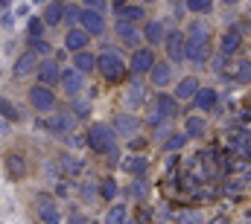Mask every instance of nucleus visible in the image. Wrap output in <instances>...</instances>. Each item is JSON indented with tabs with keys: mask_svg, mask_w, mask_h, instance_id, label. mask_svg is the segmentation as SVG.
<instances>
[{
	"mask_svg": "<svg viewBox=\"0 0 251 224\" xmlns=\"http://www.w3.org/2000/svg\"><path fill=\"white\" fill-rule=\"evenodd\" d=\"M213 58V44H210V29L204 21H190L187 26V64L204 67Z\"/></svg>",
	"mask_w": 251,
	"mask_h": 224,
	"instance_id": "1",
	"label": "nucleus"
},
{
	"mask_svg": "<svg viewBox=\"0 0 251 224\" xmlns=\"http://www.w3.org/2000/svg\"><path fill=\"white\" fill-rule=\"evenodd\" d=\"M126 70H128V61H126L123 53H120V50H114V47H105V50L97 56V73H100L105 82H111V85L123 82Z\"/></svg>",
	"mask_w": 251,
	"mask_h": 224,
	"instance_id": "2",
	"label": "nucleus"
},
{
	"mask_svg": "<svg viewBox=\"0 0 251 224\" xmlns=\"http://www.w3.org/2000/svg\"><path fill=\"white\" fill-rule=\"evenodd\" d=\"M117 131H114V125L111 122H94L91 128H88V149L94 152V155H111L114 149H117Z\"/></svg>",
	"mask_w": 251,
	"mask_h": 224,
	"instance_id": "3",
	"label": "nucleus"
},
{
	"mask_svg": "<svg viewBox=\"0 0 251 224\" xmlns=\"http://www.w3.org/2000/svg\"><path fill=\"white\" fill-rule=\"evenodd\" d=\"M26 102L32 105V111L35 113H53L59 105H56V93H53V88L50 85H32L29 88V93H26Z\"/></svg>",
	"mask_w": 251,
	"mask_h": 224,
	"instance_id": "4",
	"label": "nucleus"
},
{
	"mask_svg": "<svg viewBox=\"0 0 251 224\" xmlns=\"http://www.w3.org/2000/svg\"><path fill=\"white\" fill-rule=\"evenodd\" d=\"M164 53L173 64H187V32H167V41H164Z\"/></svg>",
	"mask_w": 251,
	"mask_h": 224,
	"instance_id": "5",
	"label": "nucleus"
},
{
	"mask_svg": "<svg viewBox=\"0 0 251 224\" xmlns=\"http://www.w3.org/2000/svg\"><path fill=\"white\" fill-rule=\"evenodd\" d=\"M76 119H79V116L73 111H53L50 119H44V128H47L50 134H56V137H67V134L76 131Z\"/></svg>",
	"mask_w": 251,
	"mask_h": 224,
	"instance_id": "6",
	"label": "nucleus"
},
{
	"mask_svg": "<svg viewBox=\"0 0 251 224\" xmlns=\"http://www.w3.org/2000/svg\"><path fill=\"white\" fill-rule=\"evenodd\" d=\"M111 125H114V131L120 134V137H126V140H131V137H137V131L143 128V119L137 116L134 111H120L114 113V119H111Z\"/></svg>",
	"mask_w": 251,
	"mask_h": 224,
	"instance_id": "7",
	"label": "nucleus"
},
{
	"mask_svg": "<svg viewBox=\"0 0 251 224\" xmlns=\"http://www.w3.org/2000/svg\"><path fill=\"white\" fill-rule=\"evenodd\" d=\"M155 50H152V44L149 47H134V53H131V61H128V70H131V76H149L152 73V67H155Z\"/></svg>",
	"mask_w": 251,
	"mask_h": 224,
	"instance_id": "8",
	"label": "nucleus"
},
{
	"mask_svg": "<svg viewBox=\"0 0 251 224\" xmlns=\"http://www.w3.org/2000/svg\"><path fill=\"white\" fill-rule=\"evenodd\" d=\"M59 85H62V93L64 96H70V99H73V96H82L85 88H88V85H85V73L76 70L73 64L62 70V82H59Z\"/></svg>",
	"mask_w": 251,
	"mask_h": 224,
	"instance_id": "9",
	"label": "nucleus"
},
{
	"mask_svg": "<svg viewBox=\"0 0 251 224\" xmlns=\"http://www.w3.org/2000/svg\"><path fill=\"white\" fill-rule=\"evenodd\" d=\"M82 26H85L94 38H102V35L108 32V18H105V12H100V9L82 6Z\"/></svg>",
	"mask_w": 251,
	"mask_h": 224,
	"instance_id": "10",
	"label": "nucleus"
},
{
	"mask_svg": "<svg viewBox=\"0 0 251 224\" xmlns=\"http://www.w3.org/2000/svg\"><path fill=\"white\" fill-rule=\"evenodd\" d=\"M62 70H64V67L59 64V58L47 56L41 64H38L35 76H38V82H41V85H50V88H53V85H59V82H62Z\"/></svg>",
	"mask_w": 251,
	"mask_h": 224,
	"instance_id": "11",
	"label": "nucleus"
},
{
	"mask_svg": "<svg viewBox=\"0 0 251 224\" xmlns=\"http://www.w3.org/2000/svg\"><path fill=\"white\" fill-rule=\"evenodd\" d=\"M143 102H146V85H143V76H134V79L126 85L123 105L128 111H137V108H143Z\"/></svg>",
	"mask_w": 251,
	"mask_h": 224,
	"instance_id": "12",
	"label": "nucleus"
},
{
	"mask_svg": "<svg viewBox=\"0 0 251 224\" xmlns=\"http://www.w3.org/2000/svg\"><path fill=\"white\" fill-rule=\"evenodd\" d=\"M91 32L79 23V26H70L67 32H64V50L67 53H79V50H88V44H91Z\"/></svg>",
	"mask_w": 251,
	"mask_h": 224,
	"instance_id": "13",
	"label": "nucleus"
},
{
	"mask_svg": "<svg viewBox=\"0 0 251 224\" xmlns=\"http://www.w3.org/2000/svg\"><path fill=\"white\" fill-rule=\"evenodd\" d=\"M123 195L128 201H137V204H146L149 201V195H152V183H149V178L143 175V178H131L128 183H126Z\"/></svg>",
	"mask_w": 251,
	"mask_h": 224,
	"instance_id": "14",
	"label": "nucleus"
},
{
	"mask_svg": "<svg viewBox=\"0 0 251 224\" xmlns=\"http://www.w3.org/2000/svg\"><path fill=\"white\" fill-rule=\"evenodd\" d=\"M38 53L35 50H26V53H21V56L15 58V64H12V76L15 79H26V76H32L35 70H38Z\"/></svg>",
	"mask_w": 251,
	"mask_h": 224,
	"instance_id": "15",
	"label": "nucleus"
},
{
	"mask_svg": "<svg viewBox=\"0 0 251 224\" xmlns=\"http://www.w3.org/2000/svg\"><path fill=\"white\" fill-rule=\"evenodd\" d=\"M114 35H117V41L126 44V47H137L140 38H143V32L137 29V23L123 21V18H117V23H114Z\"/></svg>",
	"mask_w": 251,
	"mask_h": 224,
	"instance_id": "16",
	"label": "nucleus"
},
{
	"mask_svg": "<svg viewBox=\"0 0 251 224\" xmlns=\"http://www.w3.org/2000/svg\"><path fill=\"white\" fill-rule=\"evenodd\" d=\"M178 102H181V99H178L176 93L170 96V93H164V90H161V93H158V96L152 99V108H155V111L161 113L164 119H178V113H181Z\"/></svg>",
	"mask_w": 251,
	"mask_h": 224,
	"instance_id": "17",
	"label": "nucleus"
},
{
	"mask_svg": "<svg viewBox=\"0 0 251 224\" xmlns=\"http://www.w3.org/2000/svg\"><path fill=\"white\" fill-rule=\"evenodd\" d=\"M190 102H193V108H196V111L210 113V111H216V108H219V93H216V88L201 85V88H199V93H196Z\"/></svg>",
	"mask_w": 251,
	"mask_h": 224,
	"instance_id": "18",
	"label": "nucleus"
},
{
	"mask_svg": "<svg viewBox=\"0 0 251 224\" xmlns=\"http://www.w3.org/2000/svg\"><path fill=\"white\" fill-rule=\"evenodd\" d=\"M35 213L44 224H59L62 222V210H59V201L50 198V195H41L38 204H35Z\"/></svg>",
	"mask_w": 251,
	"mask_h": 224,
	"instance_id": "19",
	"label": "nucleus"
},
{
	"mask_svg": "<svg viewBox=\"0 0 251 224\" xmlns=\"http://www.w3.org/2000/svg\"><path fill=\"white\" fill-rule=\"evenodd\" d=\"M120 169L128 178H143V175H149V157L146 155H126L120 160Z\"/></svg>",
	"mask_w": 251,
	"mask_h": 224,
	"instance_id": "20",
	"label": "nucleus"
},
{
	"mask_svg": "<svg viewBox=\"0 0 251 224\" xmlns=\"http://www.w3.org/2000/svg\"><path fill=\"white\" fill-rule=\"evenodd\" d=\"M149 85L158 88V90L170 88V85H173V64H170V61H155V67H152V73H149Z\"/></svg>",
	"mask_w": 251,
	"mask_h": 224,
	"instance_id": "21",
	"label": "nucleus"
},
{
	"mask_svg": "<svg viewBox=\"0 0 251 224\" xmlns=\"http://www.w3.org/2000/svg\"><path fill=\"white\" fill-rule=\"evenodd\" d=\"M26 172H29V163H26V157L21 152H9L6 155V175H9V180H24Z\"/></svg>",
	"mask_w": 251,
	"mask_h": 224,
	"instance_id": "22",
	"label": "nucleus"
},
{
	"mask_svg": "<svg viewBox=\"0 0 251 224\" xmlns=\"http://www.w3.org/2000/svg\"><path fill=\"white\" fill-rule=\"evenodd\" d=\"M59 169H62V175L67 180H79V175L85 172V163H82V157H76V155H70V152H64L59 155Z\"/></svg>",
	"mask_w": 251,
	"mask_h": 224,
	"instance_id": "23",
	"label": "nucleus"
},
{
	"mask_svg": "<svg viewBox=\"0 0 251 224\" xmlns=\"http://www.w3.org/2000/svg\"><path fill=\"white\" fill-rule=\"evenodd\" d=\"M143 38H146L152 47H155V44H164V41H167V23L158 21V18L146 21V23H143Z\"/></svg>",
	"mask_w": 251,
	"mask_h": 224,
	"instance_id": "24",
	"label": "nucleus"
},
{
	"mask_svg": "<svg viewBox=\"0 0 251 224\" xmlns=\"http://www.w3.org/2000/svg\"><path fill=\"white\" fill-rule=\"evenodd\" d=\"M199 88H201V82H199V76H181L178 82H176V96L181 99V102H187V99H193L196 93H199Z\"/></svg>",
	"mask_w": 251,
	"mask_h": 224,
	"instance_id": "25",
	"label": "nucleus"
},
{
	"mask_svg": "<svg viewBox=\"0 0 251 224\" xmlns=\"http://www.w3.org/2000/svg\"><path fill=\"white\" fill-rule=\"evenodd\" d=\"M240 47H243V32H240V29H228V32L219 38V53H222V56L231 58Z\"/></svg>",
	"mask_w": 251,
	"mask_h": 224,
	"instance_id": "26",
	"label": "nucleus"
},
{
	"mask_svg": "<svg viewBox=\"0 0 251 224\" xmlns=\"http://www.w3.org/2000/svg\"><path fill=\"white\" fill-rule=\"evenodd\" d=\"M64 12H67V3H62V0H50V3L44 6L41 18L47 21V26H59V23H64Z\"/></svg>",
	"mask_w": 251,
	"mask_h": 224,
	"instance_id": "27",
	"label": "nucleus"
},
{
	"mask_svg": "<svg viewBox=\"0 0 251 224\" xmlns=\"http://www.w3.org/2000/svg\"><path fill=\"white\" fill-rule=\"evenodd\" d=\"M79 201H85V204H97V201H102V195H100V180H82L79 183Z\"/></svg>",
	"mask_w": 251,
	"mask_h": 224,
	"instance_id": "28",
	"label": "nucleus"
},
{
	"mask_svg": "<svg viewBox=\"0 0 251 224\" xmlns=\"http://www.w3.org/2000/svg\"><path fill=\"white\" fill-rule=\"evenodd\" d=\"M184 131H187L190 140H199V137H204V134H207V119H204V116H196V113H190L187 119H184Z\"/></svg>",
	"mask_w": 251,
	"mask_h": 224,
	"instance_id": "29",
	"label": "nucleus"
},
{
	"mask_svg": "<svg viewBox=\"0 0 251 224\" xmlns=\"http://www.w3.org/2000/svg\"><path fill=\"white\" fill-rule=\"evenodd\" d=\"M187 143H190L187 131H176V134H170V137H167L161 146H164V155H176V152H181Z\"/></svg>",
	"mask_w": 251,
	"mask_h": 224,
	"instance_id": "30",
	"label": "nucleus"
},
{
	"mask_svg": "<svg viewBox=\"0 0 251 224\" xmlns=\"http://www.w3.org/2000/svg\"><path fill=\"white\" fill-rule=\"evenodd\" d=\"M73 67H76V70H82V73L88 76V73H94V70H97V56H91L88 50H79V53H73Z\"/></svg>",
	"mask_w": 251,
	"mask_h": 224,
	"instance_id": "31",
	"label": "nucleus"
},
{
	"mask_svg": "<svg viewBox=\"0 0 251 224\" xmlns=\"http://www.w3.org/2000/svg\"><path fill=\"white\" fill-rule=\"evenodd\" d=\"M128 204L126 201H120V204H111L108 207V213H105V224H123V222H128Z\"/></svg>",
	"mask_w": 251,
	"mask_h": 224,
	"instance_id": "32",
	"label": "nucleus"
},
{
	"mask_svg": "<svg viewBox=\"0 0 251 224\" xmlns=\"http://www.w3.org/2000/svg\"><path fill=\"white\" fill-rule=\"evenodd\" d=\"M120 192H123V189L117 186L114 178H102V180H100V195H102V201H114Z\"/></svg>",
	"mask_w": 251,
	"mask_h": 224,
	"instance_id": "33",
	"label": "nucleus"
},
{
	"mask_svg": "<svg viewBox=\"0 0 251 224\" xmlns=\"http://www.w3.org/2000/svg\"><path fill=\"white\" fill-rule=\"evenodd\" d=\"M184 9L190 15H207L213 9V0H184Z\"/></svg>",
	"mask_w": 251,
	"mask_h": 224,
	"instance_id": "34",
	"label": "nucleus"
},
{
	"mask_svg": "<svg viewBox=\"0 0 251 224\" xmlns=\"http://www.w3.org/2000/svg\"><path fill=\"white\" fill-rule=\"evenodd\" d=\"M70 111L76 113L79 119H88L91 111H94V105L88 102V99H79V96H73V102H70Z\"/></svg>",
	"mask_w": 251,
	"mask_h": 224,
	"instance_id": "35",
	"label": "nucleus"
},
{
	"mask_svg": "<svg viewBox=\"0 0 251 224\" xmlns=\"http://www.w3.org/2000/svg\"><path fill=\"white\" fill-rule=\"evenodd\" d=\"M0 116H3V119H21L24 113L18 111V105H15L12 99H6V96H0Z\"/></svg>",
	"mask_w": 251,
	"mask_h": 224,
	"instance_id": "36",
	"label": "nucleus"
},
{
	"mask_svg": "<svg viewBox=\"0 0 251 224\" xmlns=\"http://www.w3.org/2000/svg\"><path fill=\"white\" fill-rule=\"evenodd\" d=\"M117 18H123V21H131V23H140L143 18H146V12H143V6H126L123 12L117 15Z\"/></svg>",
	"mask_w": 251,
	"mask_h": 224,
	"instance_id": "37",
	"label": "nucleus"
},
{
	"mask_svg": "<svg viewBox=\"0 0 251 224\" xmlns=\"http://www.w3.org/2000/svg\"><path fill=\"white\" fill-rule=\"evenodd\" d=\"M234 82H237V85H251V61H240V64H237Z\"/></svg>",
	"mask_w": 251,
	"mask_h": 224,
	"instance_id": "38",
	"label": "nucleus"
},
{
	"mask_svg": "<svg viewBox=\"0 0 251 224\" xmlns=\"http://www.w3.org/2000/svg\"><path fill=\"white\" fill-rule=\"evenodd\" d=\"M64 23H67V26H79V23H82V9H79V6H67Z\"/></svg>",
	"mask_w": 251,
	"mask_h": 224,
	"instance_id": "39",
	"label": "nucleus"
},
{
	"mask_svg": "<svg viewBox=\"0 0 251 224\" xmlns=\"http://www.w3.org/2000/svg\"><path fill=\"white\" fill-rule=\"evenodd\" d=\"M44 26H47V21L32 15V18H29V38H38V35L44 32Z\"/></svg>",
	"mask_w": 251,
	"mask_h": 224,
	"instance_id": "40",
	"label": "nucleus"
},
{
	"mask_svg": "<svg viewBox=\"0 0 251 224\" xmlns=\"http://www.w3.org/2000/svg\"><path fill=\"white\" fill-rule=\"evenodd\" d=\"M29 50H35L38 56H50V44L38 35V38H29Z\"/></svg>",
	"mask_w": 251,
	"mask_h": 224,
	"instance_id": "41",
	"label": "nucleus"
},
{
	"mask_svg": "<svg viewBox=\"0 0 251 224\" xmlns=\"http://www.w3.org/2000/svg\"><path fill=\"white\" fill-rule=\"evenodd\" d=\"M240 192H246V183H243V180H231V183H228V195L237 198Z\"/></svg>",
	"mask_w": 251,
	"mask_h": 224,
	"instance_id": "42",
	"label": "nucleus"
},
{
	"mask_svg": "<svg viewBox=\"0 0 251 224\" xmlns=\"http://www.w3.org/2000/svg\"><path fill=\"white\" fill-rule=\"evenodd\" d=\"M82 6H88V9H100V12H108V0H82Z\"/></svg>",
	"mask_w": 251,
	"mask_h": 224,
	"instance_id": "43",
	"label": "nucleus"
},
{
	"mask_svg": "<svg viewBox=\"0 0 251 224\" xmlns=\"http://www.w3.org/2000/svg\"><path fill=\"white\" fill-rule=\"evenodd\" d=\"M178 222H201V213H196V210H184V213H178Z\"/></svg>",
	"mask_w": 251,
	"mask_h": 224,
	"instance_id": "44",
	"label": "nucleus"
},
{
	"mask_svg": "<svg viewBox=\"0 0 251 224\" xmlns=\"http://www.w3.org/2000/svg\"><path fill=\"white\" fill-rule=\"evenodd\" d=\"M12 23H15V15H12V12H6V15H3V26H12Z\"/></svg>",
	"mask_w": 251,
	"mask_h": 224,
	"instance_id": "45",
	"label": "nucleus"
},
{
	"mask_svg": "<svg viewBox=\"0 0 251 224\" xmlns=\"http://www.w3.org/2000/svg\"><path fill=\"white\" fill-rule=\"evenodd\" d=\"M222 3H228V6H237V3H240V0H222Z\"/></svg>",
	"mask_w": 251,
	"mask_h": 224,
	"instance_id": "46",
	"label": "nucleus"
},
{
	"mask_svg": "<svg viewBox=\"0 0 251 224\" xmlns=\"http://www.w3.org/2000/svg\"><path fill=\"white\" fill-rule=\"evenodd\" d=\"M140 3H155V0H140Z\"/></svg>",
	"mask_w": 251,
	"mask_h": 224,
	"instance_id": "47",
	"label": "nucleus"
}]
</instances>
